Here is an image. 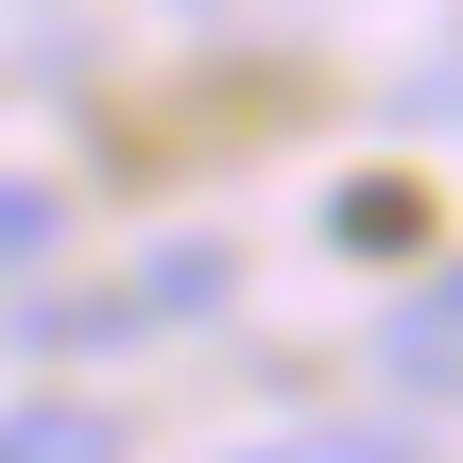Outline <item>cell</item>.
Wrapping results in <instances>:
<instances>
[{
  "instance_id": "obj_1",
  "label": "cell",
  "mask_w": 463,
  "mask_h": 463,
  "mask_svg": "<svg viewBox=\"0 0 463 463\" xmlns=\"http://www.w3.org/2000/svg\"><path fill=\"white\" fill-rule=\"evenodd\" d=\"M378 361H395L412 395H463V275H430V292H412V309L378 326Z\"/></svg>"
},
{
  "instance_id": "obj_3",
  "label": "cell",
  "mask_w": 463,
  "mask_h": 463,
  "mask_svg": "<svg viewBox=\"0 0 463 463\" xmlns=\"http://www.w3.org/2000/svg\"><path fill=\"white\" fill-rule=\"evenodd\" d=\"M52 223H69V206H52L34 172H0V275H34V258H52Z\"/></svg>"
},
{
  "instance_id": "obj_2",
  "label": "cell",
  "mask_w": 463,
  "mask_h": 463,
  "mask_svg": "<svg viewBox=\"0 0 463 463\" xmlns=\"http://www.w3.org/2000/svg\"><path fill=\"white\" fill-rule=\"evenodd\" d=\"M0 463H120V430H103L86 395H17V412H0Z\"/></svg>"
},
{
  "instance_id": "obj_4",
  "label": "cell",
  "mask_w": 463,
  "mask_h": 463,
  "mask_svg": "<svg viewBox=\"0 0 463 463\" xmlns=\"http://www.w3.org/2000/svg\"><path fill=\"white\" fill-rule=\"evenodd\" d=\"M241 463H412L395 430H275V447H241Z\"/></svg>"
}]
</instances>
